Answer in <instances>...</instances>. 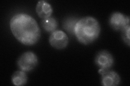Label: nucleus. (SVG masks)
I'll list each match as a JSON object with an SVG mask.
<instances>
[{
  "mask_svg": "<svg viewBox=\"0 0 130 86\" xmlns=\"http://www.w3.org/2000/svg\"><path fill=\"white\" fill-rule=\"evenodd\" d=\"M10 27L16 39L26 45H32L40 38L41 31L37 22L28 14L14 15L10 19Z\"/></svg>",
  "mask_w": 130,
  "mask_h": 86,
  "instance_id": "nucleus-1",
  "label": "nucleus"
},
{
  "mask_svg": "<svg viewBox=\"0 0 130 86\" xmlns=\"http://www.w3.org/2000/svg\"><path fill=\"white\" fill-rule=\"evenodd\" d=\"M78 20L79 19L73 18H70L66 19L63 22V28L69 33L71 34H74V27Z\"/></svg>",
  "mask_w": 130,
  "mask_h": 86,
  "instance_id": "nucleus-11",
  "label": "nucleus"
},
{
  "mask_svg": "<svg viewBox=\"0 0 130 86\" xmlns=\"http://www.w3.org/2000/svg\"><path fill=\"white\" fill-rule=\"evenodd\" d=\"M109 24L114 30L122 31L129 25V18L119 12H116L109 18Z\"/></svg>",
  "mask_w": 130,
  "mask_h": 86,
  "instance_id": "nucleus-5",
  "label": "nucleus"
},
{
  "mask_svg": "<svg viewBox=\"0 0 130 86\" xmlns=\"http://www.w3.org/2000/svg\"><path fill=\"white\" fill-rule=\"evenodd\" d=\"M129 31H130L129 25L127 26L121 31L122 37H123V39L124 40V42L128 45V46L129 45V41H130Z\"/></svg>",
  "mask_w": 130,
  "mask_h": 86,
  "instance_id": "nucleus-12",
  "label": "nucleus"
},
{
  "mask_svg": "<svg viewBox=\"0 0 130 86\" xmlns=\"http://www.w3.org/2000/svg\"><path fill=\"white\" fill-rule=\"evenodd\" d=\"M100 26L94 17L87 16L79 19L74 27V35L79 42L85 45L93 43L99 36Z\"/></svg>",
  "mask_w": 130,
  "mask_h": 86,
  "instance_id": "nucleus-2",
  "label": "nucleus"
},
{
  "mask_svg": "<svg viewBox=\"0 0 130 86\" xmlns=\"http://www.w3.org/2000/svg\"><path fill=\"white\" fill-rule=\"evenodd\" d=\"M28 80L27 75L23 71H16L11 77V81L15 85L20 86L26 84Z\"/></svg>",
  "mask_w": 130,
  "mask_h": 86,
  "instance_id": "nucleus-9",
  "label": "nucleus"
},
{
  "mask_svg": "<svg viewBox=\"0 0 130 86\" xmlns=\"http://www.w3.org/2000/svg\"><path fill=\"white\" fill-rule=\"evenodd\" d=\"M38 64L37 56L34 53L28 51L20 56L18 60V66L20 70L29 72L32 70Z\"/></svg>",
  "mask_w": 130,
  "mask_h": 86,
  "instance_id": "nucleus-3",
  "label": "nucleus"
},
{
  "mask_svg": "<svg viewBox=\"0 0 130 86\" xmlns=\"http://www.w3.org/2000/svg\"><path fill=\"white\" fill-rule=\"evenodd\" d=\"M49 42L52 47L61 50L66 47L69 39L64 32L61 30H56L51 34Z\"/></svg>",
  "mask_w": 130,
  "mask_h": 86,
  "instance_id": "nucleus-4",
  "label": "nucleus"
},
{
  "mask_svg": "<svg viewBox=\"0 0 130 86\" xmlns=\"http://www.w3.org/2000/svg\"><path fill=\"white\" fill-rule=\"evenodd\" d=\"M99 73L101 75V83L105 86L118 85L120 82V77L118 74L109 69H101Z\"/></svg>",
  "mask_w": 130,
  "mask_h": 86,
  "instance_id": "nucleus-6",
  "label": "nucleus"
},
{
  "mask_svg": "<svg viewBox=\"0 0 130 86\" xmlns=\"http://www.w3.org/2000/svg\"><path fill=\"white\" fill-rule=\"evenodd\" d=\"M41 25L46 31L52 33L56 31L58 24L55 18L51 16L50 17L42 19Z\"/></svg>",
  "mask_w": 130,
  "mask_h": 86,
  "instance_id": "nucleus-10",
  "label": "nucleus"
},
{
  "mask_svg": "<svg viewBox=\"0 0 130 86\" xmlns=\"http://www.w3.org/2000/svg\"><path fill=\"white\" fill-rule=\"evenodd\" d=\"M96 65L101 69H109L113 66L114 59L112 55L106 51H100L98 53L95 59Z\"/></svg>",
  "mask_w": 130,
  "mask_h": 86,
  "instance_id": "nucleus-7",
  "label": "nucleus"
},
{
  "mask_svg": "<svg viewBox=\"0 0 130 86\" xmlns=\"http://www.w3.org/2000/svg\"><path fill=\"white\" fill-rule=\"evenodd\" d=\"M36 11L40 18L44 19L51 17L53 9L51 5L47 2L40 1L38 2L36 5Z\"/></svg>",
  "mask_w": 130,
  "mask_h": 86,
  "instance_id": "nucleus-8",
  "label": "nucleus"
}]
</instances>
